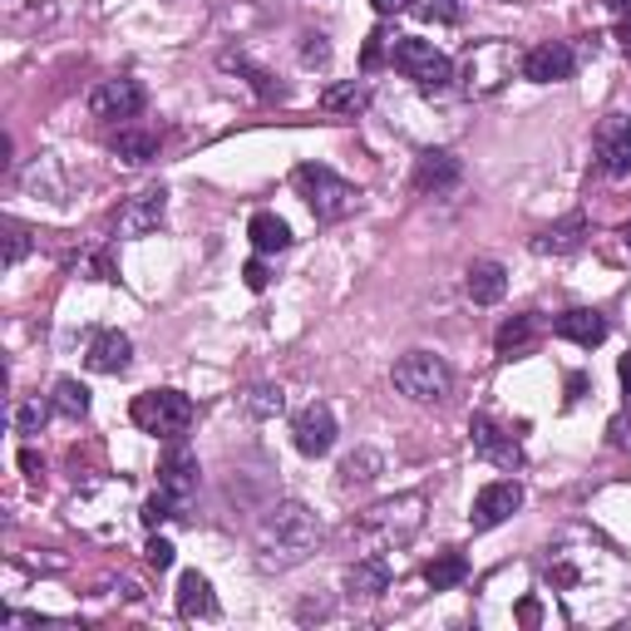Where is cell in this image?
<instances>
[{
  "label": "cell",
  "mask_w": 631,
  "mask_h": 631,
  "mask_svg": "<svg viewBox=\"0 0 631 631\" xmlns=\"http://www.w3.org/2000/svg\"><path fill=\"white\" fill-rule=\"evenodd\" d=\"M543 577L573 622H607L631 597L627 557L592 528H563L543 553Z\"/></svg>",
  "instance_id": "1"
},
{
  "label": "cell",
  "mask_w": 631,
  "mask_h": 631,
  "mask_svg": "<svg viewBox=\"0 0 631 631\" xmlns=\"http://www.w3.org/2000/svg\"><path fill=\"white\" fill-rule=\"evenodd\" d=\"M419 523H425V493H399V499L375 503V509H365L355 523H345V538L361 548L355 557L395 553V548H405V543L415 538Z\"/></svg>",
  "instance_id": "2"
},
{
  "label": "cell",
  "mask_w": 631,
  "mask_h": 631,
  "mask_svg": "<svg viewBox=\"0 0 631 631\" xmlns=\"http://www.w3.org/2000/svg\"><path fill=\"white\" fill-rule=\"evenodd\" d=\"M316 548V513L297 499H281L257 523V557L261 567H297Z\"/></svg>",
  "instance_id": "3"
},
{
  "label": "cell",
  "mask_w": 631,
  "mask_h": 631,
  "mask_svg": "<svg viewBox=\"0 0 631 631\" xmlns=\"http://www.w3.org/2000/svg\"><path fill=\"white\" fill-rule=\"evenodd\" d=\"M291 188L307 197V207L321 223H341V217H351L355 207H361V188L345 183V178L331 173L325 163H301L297 173H291Z\"/></svg>",
  "instance_id": "4"
},
{
  "label": "cell",
  "mask_w": 631,
  "mask_h": 631,
  "mask_svg": "<svg viewBox=\"0 0 631 631\" xmlns=\"http://www.w3.org/2000/svg\"><path fill=\"white\" fill-rule=\"evenodd\" d=\"M513 75H523V50L509 45V40H483V45H473L469 60H464L469 99H489V94H499Z\"/></svg>",
  "instance_id": "5"
},
{
  "label": "cell",
  "mask_w": 631,
  "mask_h": 631,
  "mask_svg": "<svg viewBox=\"0 0 631 631\" xmlns=\"http://www.w3.org/2000/svg\"><path fill=\"white\" fill-rule=\"evenodd\" d=\"M391 381H395V391L405 399H415V405H435V399L449 395L454 371H449L435 351H409V355H399V361H395Z\"/></svg>",
  "instance_id": "6"
},
{
  "label": "cell",
  "mask_w": 631,
  "mask_h": 631,
  "mask_svg": "<svg viewBox=\"0 0 631 631\" xmlns=\"http://www.w3.org/2000/svg\"><path fill=\"white\" fill-rule=\"evenodd\" d=\"M129 415H133V425H139L143 435L178 439V435H188V429H193L197 405H193V399H188L183 391H149V395L133 399Z\"/></svg>",
  "instance_id": "7"
},
{
  "label": "cell",
  "mask_w": 631,
  "mask_h": 631,
  "mask_svg": "<svg viewBox=\"0 0 631 631\" xmlns=\"http://www.w3.org/2000/svg\"><path fill=\"white\" fill-rule=\"evenodd\" d=\"M391 65L405 79H415L419 89H445L454 79V65H449L445 50H435V40H419V35H399L391 50Z\"/></svg>",
  "instance_id": "8"
},
{
  "label": "cell",
  "mask_w": 631,
  "mask_h": 631,
  "mask_svg": "<svg viewBox=\"0 0 631 631\" xmlns=\"http://www.w3.org/2000/svg\"><path fill=\"white\" fill-rule=\"evenodd\" d=\"M197 454L188 449V439L178 435V439H168V449H163V459H158V489L168 493V499L178 503V509H188L193 503V493H197Z\"/></svg>",
  "instance_id": "9"
},
{
  "label": "cell",
  "mask_w": 631,
  "mask_h": 631,
  "mask_svg": "<svg viewBox=\"0 0 631 631\" xmlns=\"http://www.w3.org/2000/svg\"><path fill=\"white\" fill-rule=\"evenodd\" d=\"M163 213H168V193L163 188H143V193L124 197L119 213H114V233L119 237H149L163 227Z\"/></svg>",
  "instance_id": "10"
},
{
  "label": "cell",
  "mask_w": 631,
  "mask_h": 631,
  "mask_svg": "<svg viewBox=\"0 0 631 631\" xmlns=\"http://www.w3.org/2000/svg\"><path fill=\"white\" fill-rule=\"evenodd\" d=\"M143 104H149V94H143V84L129 79V75L94 84V94H89V114H94V119H139Z\"/></svg>",
  "instance_id": "11"
},
{
  "label": "cell",
  "mask_w": 631,
  "mask_h": 631,
  "mask_svg": "<svg viewBox=\"0 0 631 631\" xmlns=\"http://www.w3.org/2000/svg\"><path fill=\"white\" fill-rule=\"evenodd\" d=\"M518 509H523V483H518V479L483 483V489H479V499H473L469 523H473V528H479V533H489V528H499V523H509Z\"/></svg>",
  "instance_id": "12"
},
{
  "label": "cell",
  "mask_w": 631,
  "mask_h": 631,
  "mask_svg": "<svg viewBox=\"0 0 631 631\" xmlns=\"http://www.w3.org/2000/svg\"><path fill=\"white\" fill-rule=\"evenodd\" d=\"M592 149H597V168L607 178H631V119H622V114L602 119Z\"/></svg>",
  "instance_id": "13"
},
{
  "label": "cell",
  "mask_w": 631,
  "mask_h": 631,
  "mask_svg": "<svg viewBox=\"0 0 631 631\" xmlns=\"http://www.w3.org/2000/svg\"><path fill=\"white\" fill-rule=\"evenodd\" d=\"M291 445L301 449L307 459H321V454H331V445H335V415H331V405H307L297 419H291Z\"/></svg>",
  "instance_id": "14"
},
{
  "label": "cell",
  "mask_w": 631,
  "mask_h": 631,
  "mask_svg": "<svg viewBox=\"0 0 631 631\" xmlns=\"http://www.w3.org/2000/svg\"><path fill=\"white\" fill-rule=\"evenodd\" d=\"M573 69H577V55L563 40H543V45L523 50V79H533V84H563V79H573Z\"/></svg>",
  "instance_id": "15"
},
{
  "label": "cell",
  "mask_w": 631,
  "mask_h": 631,
  "mask_svg": "<svg viewBox=\"0 0 631 631\" xmlns=\"http://www.w3.org/2000/svg\"><path fill=\"white\" fill-rule=\"evenodd\" d=\"M469 439H473V454H483L489 464H499V469H518V464H523L518 439H513L509 429L493 425L489 415H473V419H469Z\"/></svg>",
  "instance_id": "16"
},
{
  "label": "cell",
  "mask_w": 631,
  "mask_h": 631,
  "mask_svg": "<svg viewBox=\"0 0 631 631\" xmlns=\"http://www.w3.org/2000/svg\"><path fill=\"white\" fill-rule=\"evenodd\" d=\"M84 361H89V371H99V375H124L133 361V341L124 331H94Z\"/></svg>",
  "instance_id": "17"
},
{
  "label": "cell",
  "mask_w": 631,
  "mask_h": 631,
  "mask_svg": "<svg viewBox=\"0 0 631 631\" xmlns=\"http://www.w3.org/2000/svg\"><path fill=\"white\" fill-rule=\"evenodd\" d=\"M459 183H464V163H459L454 153L439 149V153H425L415 163V188H419V193L439 197V193H449V188H459Z\"/></svg>",
  "instance_id": "18"
},
{
  "label": "cell",
  "mask_w": 631,
  "mask_h": 631,
  "mask_svg": "<svg viewBox=\"0 0 631 631\" xmlns=\"http://www.w3.org/2000/svg\"><path fill=\"white\" fill-rule=\"evenodd\" d=\"M553 335H563V341H573V345H602L607 341V316L602 311H592V307H573V311H563L553 321Z\"/></svg>",
  "instance_id": "19"
},
{
  "label": "cell",
  "mask_w": 631,
  "mask_h": 631,
  "mask_svg": "<svg viewBox=\"0 0 631 631\" xmlns=\"http://www.w3.org/2000/svg\"><path fill=\"white\" fill-rule=\"evenodd\" d=\"M345 587H351V597H385L391 592V557L385 553L355 557L351 573H345Z\"/></svg>",
  "instance_id": "20"
},
{
  "label": "cell",
  "mask_w": 631,
  "mask_h": 631,
  "mask_svg": "<svg viewBox=\"0 0 631 631\" xmlns=\"http://www.w3.org/2000/svg\"><path fill=\"white\" fill-rule=\"evenodd\" d=\"M464 287H469L473 307H493V301H503V291H509V271H503V261L483 257V261H473L469 267Z\"/></svg>",
  "instance_id": "21"
},
{
  "label": "cell",
  "mask_w": 631,
  "mask_h": 631,
  "mask_svg": "<svg viewBox=\"0 0 631 631\" xmlns=\"http://www.w3.org/2000/svg\"><path fill=\"white\" fill-rule=\"evenodd\" d=\"M582 237H587V217L573 213V217H563V223L543 227V233L533 237V252H538V257H567V252L582 247Z\"/></svg>",
  "instance_id": "22"
},
{
  "label": "cell",
  "mask_w": 631,
  "mask_h": 631,
  "mask_svg": "<svg viewBox=\"0 0 631 631\" xmlns=\"http://www.w3.org/2000/svg\"><path fill=\"white\" fill-rule=\"evenodd\" d=\"M217 612V597H213V582L203 573H183L178 577V617H213Z\"/></svg>",
  "instance_id": "23"
},
{
  "label": "cell",
  "mask_w": 631,
  "mask_h": 631,
  "mask_svg": "<svg viewBox=\"0 0 631 631\" xmlns=\"http://www.w3.org/2000/svg\"><path fill=\"white\" fill-rule=\"evenodd\" d=\"M538 331H543L538 311H523V316H513V321H503V325H499L493 345H499V355H523L533 341H538Z\"/></svg>",
  "instance_id": "24"
},
{
  "label": "cell",
  "mask_w": 631,
  "mask_h": 631,
  "mask_svg": "<svg viewBox=\"0 0 631 631\" xmlns=\"http://www.w3.org/2000/svg\"><path fill=\"white\" fill-rule=\"evenodd\" d=\"M247 237H252V247L261 252V257H271V252H287L291 247V227L281 223L277 213H257L247 223Z\"/></svg>",
  "instance_id": "25"
},
{
  "label": "cell",
  "mask_w": 631,
  "mask_h": 631,
  "mask_svg": "<svg viewBox=\"0 0 631 631\" xmlns=\"http://www.w3.org/2000/svg\"><path fill=\"white\" fill-rule=\"evenodd\" d=\"M114 153H119L124 163H149V158H158V133L124 124V129L114 133Z\"/></svg>",
  "instance_id": "26"
},
{
  "label": "cell",
  "mask_w": 631,
  "mask_h": 631,
  "mask_svg": "<svg viewBox=\"0 0 631 631\" xmlns=\"http://www.w3.org/2000/svg\"><path fill=\"white\" fill-rule=\"evenodd\" d=\"M464 577H469V557H464V553H439L435 563L425 567L429 592H449V587H459Z\"/></svg>",
  "instance_id": "27"
},
{
  "label": "cell",
  "mask_w": 631,
  "mask_h": 631,
  "mask_svg": "<svg viewBox=\"0 0 631 631\" xmlns=\"http://www.w3.org/2000/svg\"><path fill=\"white\" fill-rule=\"evenodd\" d=\"M365 104H371V89H365L361 79H345V84H331V89L321 94V109L325 114H361Z\"/></svg>",
  "instance_id": "28"
},
{
  "label": "cell",
  "mask_w": 631,
  "mask_h": 631,
  "mask_svg": "<svg viewBox=\"0 0 631 631\" xmlns=\"http://www.w3.org/2000/svg\"><path fill=\"white\" fill-rule=\"evenodd\" d=\"M381 464H385V459L375 454V449H355V454L341 464V489L351 493V489H361V483H371L375 473H381Z\"/></svg>",
  "instance_id": "29"
},
{
  "label": "cell",
  "mask_w": 631,
  "mask_h": 631,
  "mask_svg": "<svg viewBox=\"0 0 631 631\" xmlns=\"http://www.w3.org/2000/svg\"><path fill=\"white\" fill-rule=\"evenodd\" d=\"M55 409H60L65 419H84V415H89V391H84L75 375L55 381Z\"/></svg>",
  "instance_id": "30"
},
{
  "label": "cell",
  "mask_w": 631,
  "mask_h": 631,
  "mask_svg": "<svg viewBox=\"0 0 631 631\" xmlns=\"http://www.w3.org/2000/svg\"><path fill=\"white\" fill-rule=\"evenodd\" d=\"M281 409H287V395H281V385H252V391H247V415L277 419Z\"/></svg>",
  "instance_id": "31"
},
{
  "label": "cell",
  "mask_w": 631,
  "mask_h": 631,
  "mask_svg": "<svg viewBox=\"0 0 631 631\" xmlns=\"http://www.w3.org/2000/svg\"><path fill=\"white\" fill-rule=\"evenodd\" d=\"M223 65H227V69H237V75H247V79H252V89H257V94H261V99H281V94H287V89H281V84H271V75H267V69L247 65V60L227 55V60H223Z\"/></svg>",
  "instance_id": "32"
},
{
  "label": "cell",
  "mask_w": 631,
  "mask_h": 631,
  "mask_svg": "<svg viewBox=\"0 0 631 631\" xmlns=\"http://www.w3.org/2000/svg\"><path fill=\"white\" fill-rule=\"evenodd\" d=\"M50 419V405H40V399H25V405H15V415H10V425H15V435H40V425Z\"/></svg>",
  "instance_id": "33"
},
{
  "label": "cell",
  "mask_w": 631,
  "mask_h": 631,
  "mask_svg": "<svg viewBox=\"0 0 631 631\" xmlns=\"http://www.w3.org/2000/svg\"><path fill=\"white\" fill-rule=\"evenodd\" d=\"M139 518H143V523H149V528H158V523H168V518H183V509H178V503H173V499H168V493H163V489H158V493H153V499H149V503H143V513H139Z\"/></svg>",
  "instance_id": "34"
},
{
  "label": "cell",
  "mask_w": 631,
  "mask_h": 631,
  "mask_svg": "<svg viewBox=\"0 0 631 631\" xmlns=\"http://www.w3.org/2000/svg\"><path fill=\"white\" fill-rule=\"evenodd\" d=\"M419 15L439 20V25H454V20H464V0H425V6H419Z\"/></svg>",
  "instance_id": "35"
},
{
  "label": "cell",
  "mask_w": 631,
  "mask_h": 631,
  "mask_svg": "<svg viewBox=\"0 0 631 631\" xmlns=\"http://www.w3.org/2000/svg\"><path fill=\"white\" fill-rule=\"evenodd\" d=\"M25 252H30V233L20 223H6V267H15Z\"/></svg>",
  "instance_id": "36"
},
{
  "label": "cell",
  "mask_w": 631,
  "mask_h": 631,
  "mask_svg": "<svg viewBox=\"0 0 631 631\" xmlns=\"http://www.w3.org/2000/svg\"><path fill=\"white\" fill-rule=\"evenodd\" d=\"M242 281H247V291H267L271 287V271H267V261H261V252L242 267Z\"/></svg>",
  "instance_id": "37"
},
{
  "label": "cell",
  "mask_w": 631,
  "mask_h": 631,
  "mask_svg": "<svg viewBox=\"0 0 631 631\" xmlns=\"http://www.w3.org/2000/svg\"><path fill=\"white\" fill-rule=\"evenodd\" d=\"M143 563L158 567V573H168V567H173V543H168V538H149V548H143Z\"/></svg>",
  "instance_id": "38"
},
{
  "label": "cell",
  "mask_w": 631,
  "mask_h": 631,
  "mask_svg": "<svg viewBox=\"0 0 631 631\" xmlns=\"http://www.w3.org/2000/svg\"><path fill=\"white\" fill-rule=\"evenodd\" d=\"M381 55H385V30H371V35H365V50H361V65L375 69L381 65Z\"/></svg>",
  "instance_id": "39"
},
{
  "label": "cell",
  "mask_w": 631,
  "mask_h": 631,
  "mask_svg": "<svg viewBox=\"0 0 631 631\" xmlns=\"http://www.w3.org/2000/svg\"><path fill=\"white\" fill-rule=\"evenodd\" d=\"M301 60H307V65H325V60H331V45H325V35H307V45H301Z\"/></svg>",
  "instance_id": "40"
},
{
  "label": "cell",
  "mask_w": 631,
  "mask_h": 631,
  "mask_svg": "<svg viewBox=\"0 0 631 631\" xmlns=\"http://www.w3.org/2000/svg\"><path fill=\"white\" fill-rule=\"evenodd\" d=\"M607 435H612V445H617V449H631V425H627L622 415H617L612 425H607Z\"/></svg>",
  "instance_id": "41"
},
{
  "label": "cell",
  "mask_w": 631,
  "mask_h": 631,
  "mask_svg": "<svg viewBox=\"0 0 631 631\" xmlns=\"http://www.w3.org/2000/svg\"><path fill=\"white\" fill-rule=\"evenodd\" d=\"M513 617H518L523 627H538V622H543V607L528 597V602H518V612H513Z\"/></svg>",
  "instance_id": "42"
},
{
  "label": "cell",
  "mask_w": 631,
  "mask_h": 631,
  "mask_svg": "<svg viewBox=\"0 0 631 631\" xmlns=\"http://www.w3.org/2000/svg\"><path fill=\"white\" fill-rule=\"evenodd\" d=\"M617 40H622V50L631 55V10H622V20H617Z\"/></svg>",
  "instance_id": "43"
},
{
  "label": "cell",
  "mask_w": 631,
  "mask_h": 631,
  "mask_svg": "<svg viewBox=\"0 0 631 631\" xmlns=\"http://www.w3.org/2000/svg\"><path fill=\"white\" fill-rule=\"evenodd\" d=\"M381 15H399V10H409V0H371Z\"/></svg>",
  "instance_id": "44"
},
{
  "label": "cell",
  "mask_w": 631,
  "mask_h": 631,
  "mask_svg": "<svg viewBox=\"0 0 631 631\" xmlns=\"http://www.w3.org/2000/svg\"><path fill=\"white\" fill-rule=\"evenodd\" d=\"M587 391V375H567V399H582Z\"/></svg>",
  "instance_id": "45"
},
{
  "label": "cell",
  "mask_w": 631,
  "mask_h": 631,
  "mask_svg": "<svg viewBox=\"0 0 631 631\" xmlns=\"http://www.w3.org/2000/svg\"><path fill=\"white\" fill-rule=\"evenodd\" d=\"M617 371H622V391H627V405H631V351L622 355V365H617Z\"/></svg>",
  "instance_id": "46"
},
{
  "label": "cell",
  "mask_w": 631,
  "mask_h": 631,
  "mask_svg": "<svg viewBox=\"0 0 631 631\" xmlns=\"http://www.w3.org/2000/svg\"><path fill=\"white\" fill-rule=\"evenodd\" d=\"M20 469H25V473H40V454H35V449H25V454H20Z\"/></svg>",
  "instance_id": "47"
},
{
  "label": "cell",
  "mask_w": 631,
  "mask_h": 631,
  "mask_svg": "<svg viewBox=\"0 0 631 631\" xmlns=\"http://www.w3.org/2000/svg\"><path fill=\"white\" fill-rule=\"evenodd\" d=\"M627 237H631V223H627Z\"/></svg>",
  "instance_id": "48"
}]
</instances>
